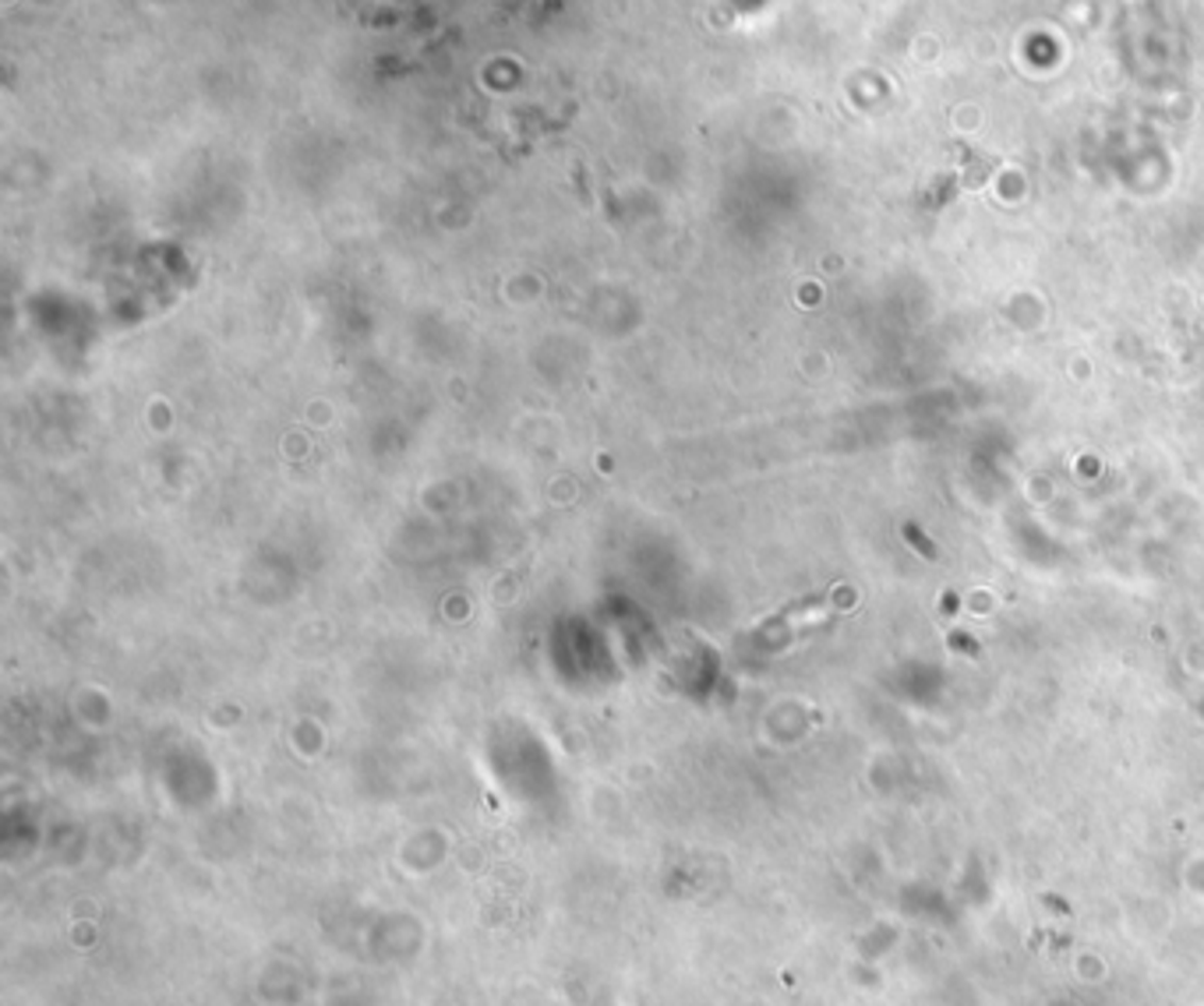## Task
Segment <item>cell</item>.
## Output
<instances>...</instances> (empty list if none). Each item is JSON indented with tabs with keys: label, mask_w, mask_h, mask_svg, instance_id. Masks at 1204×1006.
I'll list each match as a JSON object with an SVG mask.
<instances>
[{
	"label": "cell",
	"mask_w": 1204,
	"mask_h": 1006,
	"mask_svg": "<svg viewBox=\"0 0 1204 1006\" xmlns=\"http://www.w3.org/2000/svg\"><path fill=\"white\" fill-rule=\"evenodd\" d=\"M905 533H908V541H911V544H916V547H922V555L929 558V562H936V547H933L929 541H925V537H922V530L916 527V523H908V527H905Z\"/></svg>",
	"instance_id": "cell-1"
}]
</instances>
